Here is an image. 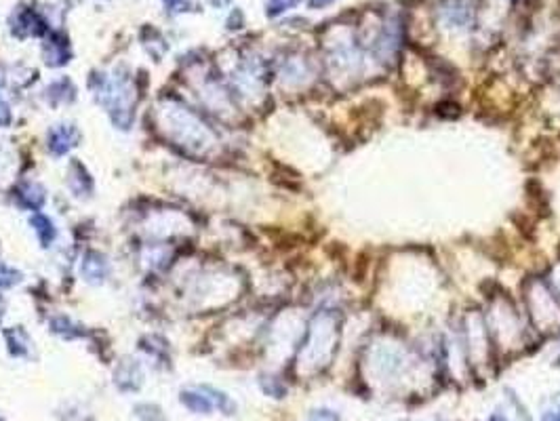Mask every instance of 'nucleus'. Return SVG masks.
Listing matches in <instances>:
<instances>
[{
    "instance_id": "obj_17",
    "label": "nucleus",
    "mask_w": 560,
    "mask_h": 421,
    "mask_svg": "<svg viewBox=\"0 0 560 421\" xmlns=\"http://www.w3.org/2000/svg\"><path fill=\"white\" fill-rule=\"evenodd\" d=\"M0 421H2V420H0Z\"/></svg>"
},
{
    "instance_id": "obj_6",
    "label": "nucleus",
    "mask_w": 560,
    "mask_h": 421,
    "mask_svg": "<svg viewBox=\"0 0 560 421\" xmlns=\"http://www.w3.org/2000/svg\"><path fill=\"white\" fill-rule=\"evenodd\" d=\"M182 402L187 409L196 413H209L213 409V400L207 396V388H196V390H184L182 392Z\"/></svg>"
},
{
    "instance_id": "obj_8",
    "label": "nucleus",
    "mask_w": 560,
    "mask_h": 421,
    "mask_svg": "<svg viewBox=\"0 0 560 421\" xmlns=\"http://www.w3.org/2000/svg\"><path fill=\"white\" fill-rule=\"evenodd\" d=\"M114 377H116V383H118L123 390H135L138 383H133V377L141 379V371L140 367L135 365V360H133V363L127 360V363H123V365L118 367V371H116Z\"/></svg>"
},
{
    "instance_id": "obj_10",
    "label": "nucleus",
    "mask_w": 560,
    "mask_h": 421,
    "mask_svg": "<svg viewBox=\"0 0 560 421\" xmlns=\"http://www.w3.org/2000/svg\"><path fill=\"white\" fill-rule=\"evenodd\" d=\"M30 224H32L34 232L41 238L43 246H48V244L55 240L57 232H55V226H53V222H51L48 217H45V215H32V217H30Z\"/></svg>"
},
{
    "instance_id": "obj_11",
    "label": "nucleus",
    "mask_w": 560,
    "mask_h": 421,
    "mask_svg": "<svg viewBox=\"0 0 560 421\" xmlns=\"http://www.w3.org/2000/svg\"><path fill=\"white\" fill-rule=\"evenodd\" d=\"M6 339H9V343H11V352H13V354H26L30 341H28V335H26L21 328L17 327L13 328V331H9V333H6Z\"/></svg>"
},
{
    "instance_id": "obj_13",
    "label": "nucleus",
    "mask_w": 560,
    "mask_h": 421,
    "mask_svg": "<svg viewBox=\"0 0 560 421\" xmlns=\"http://www.w3.org/2000/svg\"><path fill=\"white\" fill-rule=\"evenodd\" d=\"M297 2H299V0H270V4H268V13H270V15H279V13H282V11L295 6Z\"/></svg>"
},
{
    "instance_id": "obj_4",
    "label": "nucleus",
    "mask_w": 560,
    "mask_h": 421,
    "mask_svg": "<svg viewBox=\"0 0 560 421\" xmlns=\"http://www.w3.org/2000/svg\"><path fill=\"white\" fill-rule=\"evenodd\" d=\"M68 186L70 189L76 194V196H83V194H89L93 189V182L89 177V173L85 171V167L81 162H72L70 165V171H68Z\"/></svg>"
},
{
    "instance_id": "obj_14",
    "label": "nucleus",
    "mask_w": 560,
    "mask_h": 421,
    "mask_svg": "<svg viewBox=\"0 0 560 421\" xmlns=\"http://www.w3.org/2000/svg\"><path fill=\"white\" fill-rule=\"evenodd\" d=\"M11 123V108H9V103L6 101H2L0 99V129L2 127H6Z\"/></svg>"
},
{
    "instance_id": "obj_15",
    "label": "nucleus",
    "mask_w": 560,
    "mask_h": 421,
    "mask_svg": "<svg viewBox=\"0 0 560 421\" xmlns=\"http://www.w3.org/2000/svg\"><path fill=\"white\" fill-rule=\"evenodd\" d=\"M328 2H333V0H310L312 6H323V4H328Z\"/></svg>"
},
{
    "instance_id": "obj_16",
    "label": "nucleus",
    "mask_w": 560,
    "mask_h": 421,
    "mask_svg": "<svg viewBox=\"0 0 560 421\" xmlns=\"http://www.w3.org/2000/svg\"><path fill=\"white\" fill-rule=\"evenodd\" d=\"M165 2H169V4H177L180 0H165Z\"/></svg>"
},
{
    "instance_id": "obj_2",
    "label": "nucleus",
    "mask_w": 560,
    "mask_h": 421,
    "mask_svg": "<svg viewBox=\"0 0 560 421\" xmlns=\"http://www.w3.org/2000/svg\"><path fill=\"white\" fill-rule=\"evenodd\" d=\"M78 140H81V133L72 125H57L48 133V150L55 156H63L76 145Z\"/></svg>"
},
{
    "instance_id": "obj_3",
    "label": "nucleus",
    "mask_w": 560,
    "mask_h": 421,
    "mask_svg": "<svg viewBox=\"0 0 560 421\" xmlns=\"http://www.w3.org/2000/svg\"><path fill=\"white\" fill-rule=\"evenodd\" d=\"M81 272L89 282H101L108 276V261L99 253H87L81 264Z\"/></svg>"
},
{
    "instance_id": "obj_9",
    "label": "nucleus",
    "mask_w": 560,
    "mask_h": 421,
    "mask_svg": "<svg viewBox=\"0 0 560 421\" xmlns=\"http://www.w3.org/2000/svg\"><path fill=\"white\" fill-rule=\"evenodd\" d=\"M45 57H47L45 61H47L48 66H53V68L63 66L68 61V45H66V41L63 38L51 41L45 47Z\"/></svg>"
},
{
    "instance_id": "obj_12",
    "label": "nucleus",
    "mask_w": 560,
    "mask_h": 421,
    "mask_svg": "<svg viewBox=\"0 0 560 421\" xmlns=\"http://www.w3.org/2000/svg\"><path fill=\"white\" fill-rule=\"evenodd\" d=\"M15 282H19V272L0 264V286H13Z\"/></svg>"
},
{
    "instance_id": "obj_5",
    "label": "nucleus",
    "mask_w": 560,
    "mask_h": 421,
    "mask_svg": "<svg viewBox=\"0 0 560 421\" xmlns=\"http://www.w3.org/2000/svg\"><path fill=\"white\" fill-rule=\"evenodd\" d=\"M13 32L17 36H36V34H43L45 32V24L41 21V17L32 11H26L17 17L15 26H13Z\"/></svg>"
},
{
    "instance_id": "obj_7",
    "label": "nucleus",
    "mask_w": 560,
    "mask_h": 421,
    "mask_svg": "<svg viewBox=\"0 0 560 421\" xmlns=\"http://www.w3.org/2000/svg\"><path fill=\"white\" fill-rule=\"evenodd\" d=\"M17 196H19V200H21L28 209H41V207L45 204V200H47L43 186L34 184V182H28V184H24V186L19 187V194H17Z\"/></svg>"
},
{
    "instance_id": "obj_1",
    "label": "nucleus",
    "mask_w": 560,
    "mask_h": 421,
    "mask_svg": "<svg viewBox=\"0 0 560 421\" xmlns=\"http://www.w3.org/2000/svg\"><path fill=\"white\" fill-rule=\"evenodd\" d=\"M162 125L165 133L190 154L202 156L215 143V135L211 133V129L186 105L169 103L162 110Z\"/></svg>"
}]
</instances>
